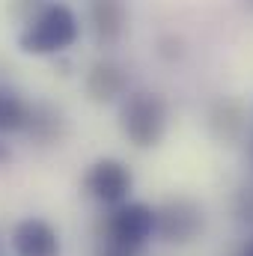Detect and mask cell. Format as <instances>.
<instances>
[{"label":"cell","instance_id":"1","mask_svg":"<svg viewBox=\"0 0 253 256\" xmlns=\"http://www.w3.org/2000/svg\"><path fill=\"white\" fill-rule=\"evenodd\" d=\"M78 39V18L74 12L63 3H51L42 6L27 27L18 36V45L24 54H36V57H48V54H60L66 48H72Z\"/></svg>","mask_w":253,"mask_h":256},{"label":"cell","instance_id":"2","mask_svg":"<svg viewBox=\"0 0 253 256\" xmlns=\"http://www.w3.org/2000/svg\"><path fill=\"white\" fill-rule=\"evenodd\" d=\"M120 126L137 149L158 146L167 134V102L149 90L131 92L120 108Z\"/></svg>","mask_w":253,"mask_h":256},{"label":"cell","instance_id":"3","mask_svg":"<svg viewBox=\"0 0 253 256\" xmlns=\"http://www.w3.org/2000/svg\"><path fill=\"white\" fill-rule=\"evenodd\" d=\"M155 226H158V212L152 206H146V202H120L108 214L104 232H108L110 244L137 250L140 244H146L152 238Z\"/></svg>","mask_w":253,"mask_h":256},{"label":"cell","instance_id":"4","mask_svg":"<svg viewBox=\"0 0 253 256\" xmlns=\"http://www.w3.org/2000/svg\"><path fill=\"white\" fill-rule=\"evenodd\" d=\"M155 212H158L155 232L167 244H190L206 226V214H202L200 202H194L188 196H173Z\"/></svg>","mask_w":253,"mask_h":256},{"label":"cell","instance_id":"5","mask_svg":"<svg viewBox=\"0 0 253 256\" xmlns=\"http://www.w3.org/2000/svg\"><path fill=\"white\" fill-rule=\"evenodd\" d=\"M131 170L116 158H98L86 176H84V191L92 200L104 202V206H120L126 202L128 191H131Z\"/></svg>","mask_w":253,"mask_h":256},{"label":"cell","instance_id":"6","mask_svg":"<svg viewBox=\"0 0 253 256\" xmlns=\"http://www.w3.org/2000/svg\"><path fill=\"white\" fill-rule=\"evenodd\" d=\"M15 256H60V236L42 218H27L12 230Z\"/></svg>","mask_w":253,"mask_h":256},{"label":"cell","instance_id":"7","mask_svg":"<svg viewBox=\"0 0 253 256\" xmlns=\"http://www.w3.org/2000/svg\"><path fill=\"white\" fill-rule=\"evenodd\" d=\"M128 21L126 0H90V27L102 48H110L122 39Z\"/></svg>","mask_w":253,"mask_h":256},{"label":"cell","instance_id":"8","mask_svg":"<svg viewBox=\"0 0 253 256\" xmlns=\"http://www.w3.org/2000/svg\"><path fill=\"white\" fill-rule=\"evenodd\" d=\"M86 96L96 102V104H108V102H116L128 86V78L122 72V66L114 63V60H98V63L90 66L86 72Z\"/></svg>","mask_w":253,"mask_h":256},{"label":"cell","instance_id":"9","mask_svg":"<svg viewBox=\"0 0 253 256\" xmlns=\"http://www.w3.org/2000/svg\"><path fill=\"white\" fill-rule=\"evenodd\" d=\"M208 128L218 140L232 143L244 131V110L236 98H218L208 110Z\"/></svg>","mask_w":253,"mask_h":256},{"label":"cell","instance_id":"10","mask_svg":"<svg viewBox=\"0 0 253 256\" xmlns=\"http://www.w3.org/2000/svg\"><path fill=\"white\" fill-rule=\"evenodd\" d=\"M33 120V108L12 90H0V134L27 131Z\"/></svg>","mask_w":253,"mask_h":256},{"label":"cell","instance_id":"11","mask_svg":"<svg viewBox=\"0 0 253 256\" xmlns=\"http://www.w3.org/2000/svg\"><path fill=\"white\" fill-rule=\"evenodd\" d=\"M36 140H42V143H54V140H60L63 137V116H60V110H54V108H48V104H42V108H33V120H30V128H27Z\"/></svg>","mask_w":253,"mask_h":256},{"label":"cell","instance_id":"12","mask_svg":"<svg viewBox=\"0 0 253 256\" xmlns=\"http://www.w3.org/2000/svg\"><path fill=\"white\" fill-rule=\"evenodd\" d=\"M236 214L244 224H253V188H242L238 191V196H236Z\"/></svg>","mask_w":253,"mask_h":256},{"label":"cell","instance_id":"13","mask_svg":"<svg viewBox=\"0 0 253 256\" xmlns=\"http://www.w3.org/2000/svg\"><path fill=\"white\" fill-rule=\"evenodd\" d=\"M98 256H134V250H128V248H120V244H108L104 250H98Z\"/></svg>","mask_w":253,"mask_h":256},{"label":"cell","instance_id":"14","mask_svg":"<svg viewBox=\"0 0 253 256\" xmlns=\"http://www.w3.org/2000/svg\"><path fill=\"white\" fill-rule=\"evenodd\" d=\"M6 161H9V149L0 143V164H6Z\"/></svg>","mask_w":253,"mask_h":256},{"label":"cell","instance_id":"15","mask_svg":"<svg viewBox=\"0 0 253 256\" xmlns=\"http://www.w3.org/2000/svg\"><path fill=\"white\" fill-rule=\"evenodd\" d=\"M242 256H253V238L248 242V248H244V254H242Z\"/></svg>","mask_w":253,"mask_h":256},{"label":"cell","instance_id":"16","mask_svg":"<svg viewBox=\"0 0 253 256\" xmlns=\"http://www.w3.org/2000/svg\"><path fill=\"white\" fill-rule=\"evenodd\" d=\"M248 3H250V9H253V0H248Z\"/></svg>","mask_w":253,"mask_h":256},{"label":"cell","instance_id":"17","mask_svg":"<svg viewBox=\"0 0 253 256\" xmlns=\"http://www.w3.org/2000/svg\"><path fill=\"white\" fill-rule=\"evenodd\" d=\"M250 155H253V149H250Z\"/></svg>","mask_w":253,"mask_h":256}]
</instances>
